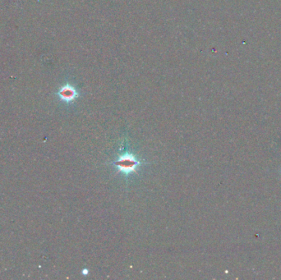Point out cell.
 <instances>
[{"instance_id": "obj_1", "label": "cell", "mask_w": 281, "mask_h": 280, "mask_svg": "<svg viewBox=\"0 0 281 280\" xmlns=\"http://www.w3.org/2000/svg\"><path fill=\"white\" fill-rule=\"evenodd\" d=\"M113 164L119 172L124 173L125 176H129L137 172L138 168L141 165V162L135 155L125 153L119 156Z\"/></svg>"}, {"instance_id": "obj_2", "label": "cell", "mask_w": 281, "mask_h": 280, "mask_svg": "<svg viewBox=\"0 0 281 280\" xmlns=\"http://www.w3.org/2000/svg\"><path fill=\"white\" fill-rule=\"evenodd\" d=\"M58 95L62 101L71 103L79 97V93L74 86L70 84H67L60 88L58 92Z\"/></svg>"}]
</instances>
